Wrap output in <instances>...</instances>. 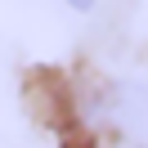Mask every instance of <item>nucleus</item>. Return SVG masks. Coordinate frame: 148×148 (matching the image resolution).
<instances>
[{
    "label": "nucleus",
    "instance_id": "f257e3e1",
    "mask_svg": "<svg viewBox=\"0 0 148 148\" xmlns=\"http://www.w3.org/2000/svg\"><path fill=\"white\" fill-rule=\"evenodd\" d=\"M81 112V121L90 126H108L121 144L130 148H148V81H108Z\"/></svg>",
    "mask_w": 148,
    "mask_h": 148
},
{
    "label": "nucleus",
    "instance_id": "f03ea898",
    "mask_svg": "<svg viewBox=\"0 0 148 148\" xmlns=\"http://www.w3.org/2000/svg\"><path fill=\"white\" fill-rule=\"evenodd\" d=\"M67 5H72V9H81V14H85V9H94V0H67Z\"/></svg>",
    "mask_w": 148,
    "mask_h": 148
}]
</instances>
